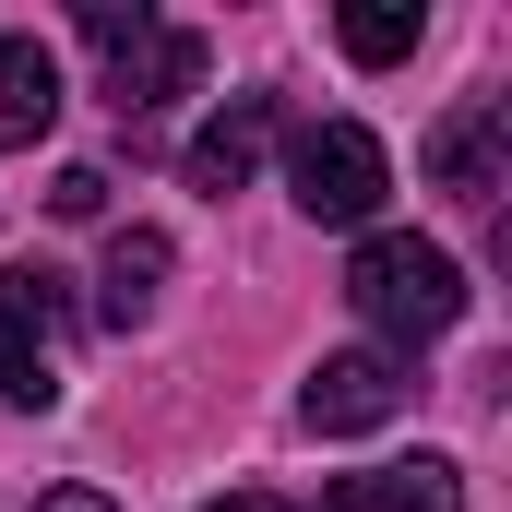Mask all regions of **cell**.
Returning a JSON list of instances; mask_svg holds the SVG:
<instances>
[{
	"mask_svg": "<svg viewBox=\"0 0 512 512\" xmlns=\"http://www.w3.org/2000/svg\"><path fill=\"white\" fill-rule=\"evenodd\" d=\"M346 298H358V322L393 334V346H417V334H453L465 322V274L441 239H417V227H370L358 262H346Z\"/></svg>",
	"mask_w": 512,
	"mask_h": 512,
	"instance_id": "cell-1",
	"label": "cell"
},
{
	"mask_svg": "<svg viewBox=\"0 0 512 512\" xmlns=\"http://www.w3.org/2000/svg\"><path fill=\"white\" fill-rule=\"evenodd\" d=\"M84 48L108 60V108L120 120H155L167 96L203 84V36L191 24H155L143 0H84Z\"/></svg>",
	"mask_w": 512,
	"mask_h": 512,
	"instance_id": "cell-2",
	"label": "cell"
},
{
	"mask_svg": "<svg viewBox=\"0 0 512 512\" xmlns=\"http://www.w3.org/2000/svg\"><path fill=\"white\" fill-rule=\"evenodd\" d=\"M286 191H298L310 227H370L382 191H393V155L358 120H298L286 131Z\"/></svg>",
	"mask_w": 512,
	"mask_h": 512,
	"instance_id": "cell-3",
	"label": "cell"
},
{
	"mask_svg": "<svg viewBox=\"0 0 512 512\" xmlns=\"http://www.w3.org/2000/svg\"><path fill=\"white\" fill-rule=\"evenodd\" d=\"M60 346H72V286L48 262H0V405H60Z\"/></svg>",
	"mask_w": 512,
	"mask_h": 512,
	"instance_id": "cell-4",
	"label": "cell"
},
{
	"mask_svg": "<svg viewBox=\"0 0 512 512\" xmlns=\"http://www.w3.org/2000/svg\"><path fill=\"white\" fill-rule=\"evenodd\" d=\"M405 358L393 346H346V358H322L310 382H298V417L322 429V441H358V429H382V417H405Z\"/></svg>",
	"mask_w": 512,
	"mask_h": 512,
	"instance_id": "cell-5",
	"label": "cell"
},
{
	"mask_svg": "<svg viewBox=\"0 0 512 512\" xmlns=\"http://www.w3.org/2000/svg\"><path fill=\"white\" fill-rule=\"evenodd\" d=\"M262 143H274V96H227V108H215V120L191 131V155H179V179H191V191H215V203H227V191H251V167H262Z\"/></svg>",
	"mask_w": 512,
	"mask_h": 512,
	"instance_id": "cell-6",
	"label": "cell"
},
{
	"mask_svg": "<svg viewBox=\"0 0 512 512\" xmlns=\"http://www.w3.org/2000/svg\"><path fill=\"white\" fill-rule=\"evenodd\" d=\"M512 108H465V120H441L429 131V179L453 191V203H501L512 179Z\"/></svg>",
	"mask_w": 512,
	"mask_h": 512,
	"instance_id": "cell-7",
	"label": "cell"
},
{
	"mask_svg": "<svg viewBox=\"0 0 512 512\" xmlns=\"http://www.w3.org/2000/svg\"><path fill=\"white\" fill-rule=\"evenodd\" d=\"M322 512H465V477L441 453H405V465H370V477H334Z\"/></svg>",
	"mask_w": 512,
	"mask_h": 512,
	"instance_id": "cell-8",
	"label": "cell"
},
{
	"mask_svg": "<svg viewBox=\"0 0 512 512\" xmlns=\"http://www.w3.org/2000/svg\"><path fill=\"white\" fill-rule=\"evenodd\" d=\"M155 286H167V239H155V227H120L108 262H96V322H108V334H143V322H155Z\"/></svg>",
	"mask_w": 512,
	"mask_h": 512,
	"instance_id": "cell-9",
	"label": "cell"
},
{
	"mask_svg": "<svg viewBox=\"0 0 512 512\" xmlns=\"http://www.w3.org/2000/svg\"><path fill=\"white\" fill-rule=\"evenodd\" d=\"M48 120H60V60L36 36H0V155L12 143H48Z\"/></svg>",
	"mask_w": 512,
	"mask_h": 512,
	"instance_id": "cell-10",
	"label": "cell"
},
{
	"mask_svg": "<svg viewBox=\"0 0 512 512\" xmlns=\"http://www.w3.org/2000/svg\"><path fill=\"white\" fill-rule=\"evenodd\" d=\"M334 36H346V60H370V72H382V60H405V48L429 36V12H346Z\"/></svg>",
	"mask_w": 512,
	"mask_h": 512,
	"instance_id": "cell-11",
	"label": "cell"
},
{
	"mask_svg": "<svg viewBox=\"0 0 512 512\" xmlns=\"http://www.w3.org/2000/svg\"><path fill=\"white\" fill-rule=\"evenodd\" d=\"M48 215L96 227V215H108V167H60V179H48Z\"/></svg>",
	"mask_w": 512,
	"mask_h": 512,
	"instance_id": "cell-12",
	"label": "cell"
},
{
	"mask_svg": "<svg viewBox=\"0 0 512 512\" xmlns=\"http://www.w3.org/2000/svg\"><path fill=\"white\" fill-rule=\"evenodd\" d=\"M203 512H298V501H274V489H227V501H203Z\"/></svg>",
	"mask_w": 512,
	"mask_h": 512,
	"instance_id": "cell-13",
	"label": "cell"
},
{
	"mask_svg": "<svg viewBox=\"0 0 512 512\" xmlns=\"http://www.w3.org/2000/svg\"><path fill=\"white\" fill-rule=\"evenodd\" d=\"M36 512H120V501H96V489H48Z\"/></svg>",
	"mask_w": 512,
	"mask_h": 512,
	"instance_id": "cell-14",
	"label": "cell"
}]
</instances>
